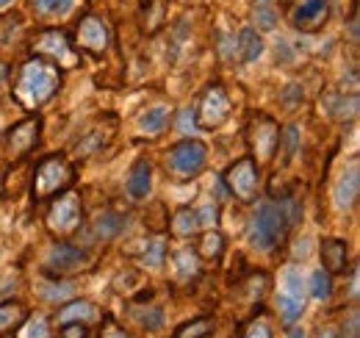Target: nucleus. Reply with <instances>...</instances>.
Masks as SVG:
<instances>
[{
	"instance_id": "1",
	"label": "nucleus",
	"mask_w": 360,
	"mask_h": 338,
	"mask_svg": "<svg viewBox=\"0 0 360 338\" xmlns=\"http://www.w3.org/2000/svg\"><path fill=\"white\" fill-rule=\"evenodd\" d=\"M291 219L283 203H271V200H261L258 208L250 216V227H247V239L252 244V250L258 253H269L271 247L285 236Z\"/></svg>"
},
{
	"instance_id": "2",
	"label": "nucleus",
	"mask_w": 360,
	"mask_h": 338,
	"mask_svg": "<svg viewBox=\"0 0 360 338\" xmlns=\"http://www.w3.org/2000/svg\"><path fill=\"white\" fill-rule=\"evenodd\" d=\"M58 84H61V78H58L56 64L42 61V58H31V61L22 67V73H20L17 97H20L28 108H37V106L47 103V100L56 94Z\"/></svg>"
},
{
	"instance_id": "3",
	"label": "nucleus",
	"mask_w": 360,
	"mask_h": 338,
	"mask_svg": "<svg viewBox=\"0 0 360 338\" xmlns=\"http://www.w3.org/2000/svg\"><path fill=\"white\" fill-rule=\"evenodd\" d=\"M205 161H208V147L200 139H183L167 156L169 169L180 177H194L200 169L205 167Z\"/></svg>"
},
{
	"instance_id": "4",
	"label": "nucleus",
	"mask_w": 360,
	"mask_h": 338,
	"mask_svg": "<svg viewBox=\"0 0 360 338\" xmlns=\"http://www.w3.org/2000/svg\"><path fill=\"white\" fill-rule=\"evenodd\" d=\"M225 183L230 186V192L238 197V200H255L258 194V169H255V161L252 158H241L236 161L233 167L227 169Z\"/></svg>"
},
{
	"instance_id": "5",
	"label": "nucleus",
	"mask_w": 360,
	"mask_h": 338,
	"mask_svg": "<svg viewBox=\"0 0 360 338\" xmlns=\"http://www.w3.org/2000/svg\"><path fill=\"white\" fill-rule=\"evenodd\" d=\"M70 180H72V172H70V167H67L61 158H47V161H42L39 172H37L34 194H37V197H50V194H56L58 189H64Z\"/></svg>"
},
{
	"instance_id": "6",
	"label": "nucleus",
	"mask_w": 360,
	"mask_h": 338,
	"mask_svg": "<svg viewBox=\"0 0 360 338\" xmlns=\"http://www.w3.org/2000/svg\"><path fill=\"white\" fill-rule=\"evenodd\" d=\"M230 114V100L222 92V86H211L202 100H200V108H197V117H200V125L202 127H219Z\"/></svg>"
},
{
	"instance_id": "7",
	"label": "nucleus",
	"mask_w": 360,
	"mask_h": 338,
	"mask_svg": "<svg viewBox=\"0 0 360 338\" xmlns=\"http://www.w3.org/2000/svg\"><path fill=\"white\" fill-rule=\"evenodd\" d=\"M81 222V203H78V194H64L61 200L53 203V208L47 213V225L50 230L56 233H70L75 230Z\"/></svg>"
},
{
	"instance_id": "8",
	"label": "nucleus",
	"mask_w": 360,
	"mask_h": 338,
	"mask_svg": "<svg viewBox=\"0 0 360 338\" xmlns=\"http://www.w3.org/2000/svg\"><path fill=\"white\" fill-rule=\"evenodd\" d=\"M358 194H360V169H358V161H352L349 167L341 172V177L333 186V203H335V208L349 211L358 203Z\"/></svg>"
},
{
	"instance_id": "9",
	"label": "nucleus",
	"mask_w": 360,
	"mask_h": 338,
	"mask_svg": "<svg viewBox=\"0 0 360 338\" xmlns=\"http://www.w3.org/2000/svg\"><path fill=\"white\" fill-rule=\"evenodd\" d=\"M86 261H89L86 250L72 247V244H53L45 258V263L53 272H72V269H81Z\"/></svg>"
},
{
	"instance_id": "10",
	"label": "nucleus",
	"mask_w": 360,
	"mask_h": 338,
	"mask_svg": "<svg viewBox=\"0 0 360 338\" xmlns=\"http://www.w3.org/2000/svg\"><path fill=\"white\" fill-rule=\"evenodd\" d=\"M327 17V0H300L291 11V20L297 28L311 31L316 25H321Z\"/></svg>"
},
{
	"instance_id": "11",
	"label": "nucleus",
	"mask_w": 360,
	"mask_h": 338,
	"mask_svg": "<svg viewBox=\"0 0 360 338\" xmlns=\"http://www.w3.org/2000/svg\"><path fill=\"white\" fill-rule=\"evenodd\" d=\"M277 139H280V130H277V125L271 123L269 117L255 120V127H252V142H255V153H258L261 158H271V156H274Z\"/></svg>"
},
{
	"instance_id": "12",
	"label": "nucleus",
	"mask_w": 360,
	"mask_h": 338,
	"mask_svg": "<svg viewBox=\"0 0 360 338\" xmlns=\"http://www.w3.org/2000/svg\"><path fill=\"white\" fill-rule=\"evenodd\" d=\"M150 189H153V169L147 161H136L134 169H131V175H128V180H125V192H128V197L131 200H147V194H150Z\"/></svg>"
},
{
	"instance_id": "13",
	"label": "nucleus",
	"mask_w": 360,
	"mask_h": 338,
	"mask_svg": "<svg viewBox=\"0 0 360 338\" xmlns=\"http://www.w3.org/2000/svg\"><path fill=\"white\" fill-rule=\"evenodd\" d=\"M321 108L330 120H352L358 114V92H352L349 97L347 94H327L321 100Z\"/></svg>"
},
{
	"instance_id": "14",
	"label": "nucleus",
	"mask_w": 360,
	"mask_h": 338,
	"mask_svg": "<svg viewBox=\"0 0 360 338\" xmlns=\"http://www.w3.org/2000/svg\"><path fill=\"white\" fill-rule=\"evenodd\" d=\"M233 56L241 61V64H252L264 56V39L252 31V28H244L238 37H236V50Z\"/></svg>"
},
{
	"instance_id": "15",
	"label": "nucleus",
	"mask_w": 360,
	"mask_h": 338,
	"mask_svg": "<svg viewBox=\"0 0 360 338\" xmlns=\"http://www.w3.org/2000/svg\"><path fill=\"white\" fill-rule=\"evenodd\" d=\"M321 261H324V272H347V261H349V250L341 239H327L321 242Z\"/></svg>"
},
{
	"instance_id": "16",
	"label": "nucleus",
	"mask_w": 360,
	"mask_h": 338,
	"mask_svg": "<svg viewBox=\"0 0 360 338\" xmlns=\"http://www.w3.org/2000/svg\"><path fill=\"white\" fill-rule=\"evenodd\" d=\"M78 39L84 47H89L94 53H100V50H105V44H108V31H105V25L100 23V20H84L81 23V31H78Z\"/></svg>"
},
{
	"instance_id": "17",
	"label": "nucleus",
	"mask_w": 360,
	"mask_h": 338,
	"mask_svg": "<svg viewBox=\"0 0 360 338\" xmlns=\"http://www.w3.org/2000/svg\"><path fill=\"white\" fill-rule=\"evenodd\" d=\"M37 133H39V123H37V120H28V123H22V125L14 127L11 136H8V147H11V153H14V156L28 153V150L34 147V142H37Z\"/></svg>"
},
{
	"instance_id": "18",
	"label": "nucleus",
	"mask_w": 360,
	"mask_h": 338,
	"mask_svg": "<svg viewBox=\"0 0 360 338\" xmlns=\"http://www.w3.org/2000/svg\"><path fill=\"white\" fill-rule=\"evenodd\" d=\"M125 227H128V216H122V213H117V211L100 213L97 222H94V233H97L100 239H117Z\"/></svg>"
},
{
	"instance_id": "19",
	"label": "nucleus",
	"mask_w": 360,
	"mask_h": 338,
	"mask_svg": "<svg viewBox=\"0 0 360 338\" xmlns=\"http://www.w3.org/2000/svg\"><path fill=\"white\" fill-rule=\"evenodd\" d=\"M97 316V308L86 302V299H75V302H70V305H64L61 311H58V322L61 325H70V322H89Z\"/></svg>"
},
{
	"instance_id": "20",
	"label": "nucleus",
	"mask_w": 360,
	"mask_h": 338,
	"mask_svg": "<svg viewBox=\"0 0 360 338\" xmlns=\"http://www.w3.org/2000/svg\"><path fill=\"white\" fill-rule=\"evenodd\" d=\"M167 120H169V108L167 106H155V108H150V111H144L139 117V130L147 133V136H155V133H161L167 127Z\"/></svg>"
},
{
	"instance_id": "21",
	"label": "nucleus",
	"mask_w": 360,
	"mask_h": 338,
	"mask_svg": "<svg viewBox=\"0 0 360 338\" xmlns=\"http://www.w3.org/2000/svg\"><path fill=\"white\" fill-rule=\"evenodd\" d=\"M280 294L305 299V280H302V272L297 266H285L283 269V275H280Z\"/></svg>"
},
{
	"instance_id": "22",
	"label": "nucleus",
	"mask_w": 360,
	"mask_h": 338,
	"mask_svg": "<svg viewBox=\"0 0 360 338\" xmlns=\"http://www.w3.org/2000/svg\"><path fill=\"white\" fill-rule=\"evenodd\" d=\"M277 308H280V322L285 327H291L302 313H305V299H297V296L288 294H277Z\"/></svg>"
},
{
	"instance_id": "23",
	"label": "nucleus",
	"mask_w": 360,
	"mask_h": 338,
	"mask_svg": "<svg viewBox=\"0 0 360 338\" xmlns=\"http://www.w3.org/2000/svg\"><path fill=\"white\" fill-rule=\"evenodd\" d=\"M25 308L22 305H17V302H3L0 305V336H6V333H11L14 327H20L22 322H25Z\"/></svg>"
},
{
	"instance_id": "24",
	"label": "nucleus",
	"mask_w": 360,
	"mask_h": 338,
	"mask_svg": "<svg viewBox=\"0 0 360 338\" xmlns=\"http://www.w3.org/2000/svg\"><path fill=\"white\" fill-rule=\"evenodd\" d=\"M211 333H214V319L200 316V319H191V322L180 325L172 338H208Z\"/></svg>"
},
{
	"instance_id": "25",
	"label": "nucleus",
	"mask_w": 360,
	"mask_h": 338,
	"mask_svg": "<svg viewBox=\"0 0 360 338\" xmlns=\"http://www.w3.org/2000/svg\"><path fill=\"white\" fill-rule=\"evenodd\" d=\"M39 50H45L50 56H56L58 61H64V64H70L72 61V53H70V47H67V39L61 37V34H45L42 39H39Z\"/></svg>"
},
{
	"instance_id": "26",
	"label": "nucleus",
	"mask_w": 360,
	"mask_h": 338,
	"mask_svg": "<svg viewBox=\"0 0 360 338\" xmlns=\"http://www.w3.org/2000/svg\"><path fill=\"white\" fill-rule=\"evenodd\" d=\"M277 144H283V164H291L294 156L300 153V127L288 125L285 127V133H280Z\"/></svg>"
},
{
	"instance_id": "27",
	"label": "nucleus",
	"mask_w": 360,
	"mask_h": 338,
	"mask_svg": "<svg viewBox=\"0 0 360 338\" xmlns=\"http://www.w3.org/2000/svg\"><path fill=\"white\" fill-rule=\"evenodd\" d=\"M175 269H178V277H183V280L197 277V275H200L197 253H191V250H180V253L175 255Z\"/></svg>"
},
{
	"instance_id": "28",
	"label": "nucleus",
	"mask_w": 360,
	"mask_h": 338,
	"mask_svg": "<svg viewBox=\"0 0 360 338\" xmlns=\"http://www.w3.org/2000/svg\"><path fill=\"white\" fill-rule=\"evenodd\" d=\"M34 8L45 17H67L75 8V0H34Z\"/></svg>"
},
{
	"instance_id": "29",
	"label": "nucleus",
	"mask_w": 360,
	"mask_h": 338,
	"mask_svg": "<svg viewBox=\"0 0 360 338\" xmlns=\"http://www.w3.org/2000/svg\"><path fill=\"white\" fill-rule=\"evenodd\" d=\"M252 20H255L258 31H274V25H277V11L271 8V3L258 0L255 8H252Z\"/></svg>"
},
{
	"instance_id": "30",
	"label": "nucleus",
	"mask_w": 360,
	"mask_h": 338,
	"mask_svg": "<svg viewBox=\"0 0 360 338\" xmlns=\"http://www.w3.org/2000/svg\"><path fill=\"white\" fill-rule=\"evenodd\" d=\"M175 233L178 236H191V233H197L200 230V216L197 211H191V208H183V211L175 213Z\"/></svg>"
},
{
	"instance_id": "31",
	"label": "nucleus",
	"mask_w": 360,
	"mask_h": 338,
	"mask_svg": "<svg viewBox=\"0 0 360 338\" xmlns=\"http://www.w3.org/2000/svg\"><path fill=\"white\" fill-rule=\"evenodd\" d=\"M311 294L316 299H330V294H333V277H330V272L316 269L314 275H311Z\"/></svg>"
},
{
	"instance_id": "32",
	"label": "nucleus",
	"mask_w": 360,
	"mask_h": 338,
	"mask_svg": "<svg viewBox=\"0 0 360 338\" xmlns=\"http://www.w3.org/2000/svg\"><path fill=\"white\" fill-rule=\"evenodd\" d=\"M164 253H167L164 239H153V242L147 244V250H144V266L161 269V266H164Z\"/></svg>"
},
{
	"instance_id": "33",
	"label": "nucleus",
	"mask_w": 360,
	"mask_h": 338,
	"mask_svg": "<svg viewBox=\"0 0 360 338\" xmlns=\"http://www.w3.org/2000/svg\"><path fill=\"white\" fill-rule=\"evenodd\" d=\"M144 311H147V313H139V311H136L139 325H141L147 333L161 330V327H164V311H161V308H144Z\"/></svg>"
},
{
	"instance_id": "34",
	"label": "nucleus",
	"mask_w": 360,
	"mask_h": 338,
	"mask_svg": "<svg viewBox=\"0 0 360 338\" xmlns=\"http://www.w3.org/2000/svg\"><path fill=\"white\" fill-rule=\"evenodd\" d=\"M222 250H225L222 236H219V233H205V239H202V253L208 255V258H217V255H222Z\"/></svg>"
},
{
	"instance_id": "35",
	"label": "nucleus",
	"mask_w": 360,
	"mask_h": 338,
	"mask_svg": "<svg viewBox=\"0 0 360 338\" xmlns=\"http://www.w3.org/2000/svg\"><path fill=\"white\" fill-rule=\"evenodd\" d=\"M244 338H274V336H271V327L266 319H255V322L247 327Z\"/></svg>"
},
{
	"instance_id": "36",
	"label": "nucleus",
	"mask_w": 360,
	"mask_h": 338,
	"mask_svg": "<svg viewBox=\"0 0 360 338\" xmlns=\"http://www.w3.org/2000/svg\"><path fill=\"white\" fill-rule=\"evenodd\" d=\"M178 127H180V133H186V136L197 133V120H194V108H183V111H180Z\"/></svg>"
},
{
	"instance_id": "37",
	"label": "nucleus",
	"mask_w": 360,
	"mask_h": 338,
	"mask_svg": "<svg viewBox=\"0 0 360 338\" xmlns=\"http://www.w3.org/2000/svg\"><path fill=\"white\" fill-rule=\"evenodd\" d=\"M47 322L45 319H31L25 327V338H47Z\"/></svg>"
},
{
	"instance_id": "38",
	"label": "nucleus",
	"mask_w": 360,
	"mask_h": 338,
	"mask_svg": "<svg viewBox=\"0 0 360 338\" xmlns=\"http://www.w3.org/2000/svg\"><path fill=\"white\" fill-rule=\"evenodd\" d=\"M302 100H305V92L294 84L288 86V89H285V94H283V103H285L288 108H294V106H297V103H302Z\"/></svg>"
},
{
	"instance_id": "39",
	"label": "nucleus",
	"mask_w": 360,
	"mask_h": 338,
	"mask_svg": "<svg viewBox=\"0 0 360 338\" xmlns=\"http://www.w3.org/2000/svg\"><path fill=\"white\" fill-rule=\"evenodd\" d=\"M61 338H89V330H86L84 322H70V325L64 327Z\"/></svg>"
},
{
	"instance_id": "40",
	"label": "nucleus",
	"mask_w": 360,
	"mask_h": 338,
	"mask_svg": "<svg viewBox=\"0 0 360 338\" xmlns=\"http://www.w3.org/2000/svg\"><path fill=\"white\" fill-rule=\"evenodd\" d=\"M100 338H128V333L117 325V322H111V319H105V325H103V333Z\"/></svg>"
},
{
	"instance_id": "41",
	"label": "nucleus",
	"mask_w": 360,
	"mask_h": 338,
	"mask_svg": "<svg viewBox=\"0 0 360 338\" xmlns=\"http://www.w3.org/2000/svg\"><path fill=\"white\" fill-rule=\"evenodd\" d=\"M197 216H200V227H211V225L217 222V208H214V206H202V208L197 211Z\"/></svg>"
},
{
	"instance_id": "42",
	"label": "nucleus",
	"mask_w": 360,
	"mask_h": 338,
	"mask_svg": "<svg viewBox=\"0 0 360 338\" xmlns=\"http://www.w3.org/2000/svg\"><path fill=\"white\" fill-rule=\"evenodd\" d=\"M47 289H53V292H42L45 299H64L72 294V286H47Z\"/></svg>"
},
{
	"instance_id": "43",
	"label": "nucleus",
	"mask_w": 360,
	"mask_h": 338,
	"mask_svg": "<svg viewBox=\"0 0 360 338\" xmlns=\"http://www.w3.org/2000/svg\"><path fill=\"white\" fill-rule=\"evenodd\" d=\"M277 58H283V61H291V58H294L288 39H277Z\"/></svg>"
},
{
	"instance_id": "44",
	"label": "nucleus",
	"mask_w": 360,
	"mask_h": 338,
	"mask_svg": "<svg viewBox=\"0 0 360 338\" xmlns=\"http://www.w3.org/2000/svg\"><path fill=\"white\" fill-rule=\"evenodd\" d=\"M294 255H297V258H308V255H311V239H308V236L297 242V247H294Z\"/></svg>"
},
{
	"instance_id": "45",
	"label": "nucleus",
	"mask_w": 360,
	"mask_h": 338,
	"mask_svg": "<svg viewBox=\"0 0 360 338\" xmlns=\"http://www.w3.org/2000/svg\"><path fill=\"white\" fill-rule=\"evenodd\" d=\"M316 338H341V336H338L333 327H324V330H319V336Z\"/></svg>"
},
{
	"instance_id": "46",
	"label": "nucleus",
	"mask_w": 360,
	"mask_h": 338,
	"mask_svg": "<svg viewBox=\"0 0 360 338\" xmlns=\"http://www.w3.org/2000/svg\"><path fill=\"white\" fill-rule=\"evenodd\" d=\"M285 338H305V330H302V327H294V325H291V330H288V336Z\"/></svg>"
},
{
	"instance_id": "47",
	"label": "nucleus",
	"mask_w": 360,
	"mask_h": 338,
	"mask_svg": "<svg viewBox=\"0 0 360 338\" xmlns=\"http://www.w3.org/2000/svg\"><path fill=\"white\" fill-rule=\"evenodd\" d=\"M6 75H8V73H6V64H0V86L6 84Z\"/></svg>"
},
{
	"instance_id": "48",
	"label": "nucleus",
	"mask_w": 360,
	"mask_h": 338,
	"mask_svg": "<svg viewBox=\"0 0 360 338\" xmlns=\"http://www.w3.org/2000/svg\"><path fill=\"white\" fill-rule=\"evenodd\" d=\"M8 3H11V0H0V8H6V6H8Z\"/></svg>"
},
{
	"instance_id": "49",
	"label": "nucleus",
	"mask_w": 360,
	"mask_h": 338,
	"mask_svg": "<svg viewBox=\"0 0 360 338\" xmlns=\"http://www.w3.org/2000/svg\"><path fill=\"white\" fill-rule=\"evenodd\" d=\"M264 3H271V0H264Z\"/></svg>"
}]
</instances>
